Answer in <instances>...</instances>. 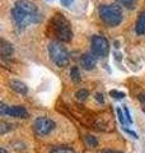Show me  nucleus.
Returning <instances> with one entry per match:
<instances>
[{
  "instance_id": "f257e3e1",
  "label": "nucleus",
  "mask_w": 145,
  "mask_h": 153,
  "mask_svg": "<svg viewBox=\"0 0 145 153\" xmlns=\"http://www.w3.org/2000/svg\"><path fill=\"white\" fill-rule=\"evenodd\" d=\"M12 19L17 28L23 30L28 25L40 23L42 16L33 3L28 0H18L12 9Z\"/></svg>"
},
{
  "instance_id": "f03ea898",
  "label": "nucleus",
  "mask_w": 145,
  "mask_h": 153,
  "mask_svg": "<svg viewBox=\"0 0 145 153\" xmlns=\"http://www.w3.org/2000/svg\"><path fill=\"white\" fill-rule=\"evenodd\" d=\"M48 31L60 42H69L72 38V31H71L70 23L64 17L62 13H55V16L50 19Z\"/></svg>"
},
{
  "instance_id": "7ed1b4c3",
  "label": "nucleus",
  "mask_w": 145,
  "mask_h": 153,
  "mask_svg": "<svg viewBox=\"0 0 145 153\" xmlns=\"http://www.w3.org/2000/svg\"><path fill=\"white\" fill-rule=\"evenodd\" d=\"M98 16L106 26L116 27L122 22L124 12L117 4H103L98 8Z\"/></svg>"
},
{
  "instance_id": "20e7f679",
  "label": "nucleus",
  "mask_w": 145,
  "mask_h": 153,
  "mask_svg": "<svg viewBox=\"0 0 145 153\" xmlns=\"http://www.w3.org/2000/svg\"><path fill=\"white\" fill-rule=\"evenodd\" d=\"M48 55L52 63L59 68H65L70 63V54L66 47L62 45V42L54 40L48 44Z\"/></svg>"
},
{
  "instance_id": "39448f33",
  "label": "nucleus",
  "mask_w": 145,
  "mask_h": 153,
  "mask_svg": "<svg viewBox=\"0 0 145 153\" xmlns=\"http://www.w3.org/2000/svg\"><path fill=\"white\" fill-rule=\"evenodd\" d=\"M56 130V123L48 116H38L33 121V131L37 138H47Z\"/></svg>"
},
{
  "instance_id": "423d86ee",
  "label": "nucleus",
  "mask_w": 145,
  "mask_h": 153,
  "mask_svg": "<svg viewBox=\"0 0 145 153\" xmlns=\"http://www.w3.org/2000/svg\"><path fill=\"white\" fill-rule=\"evenodd\" d=\"M90 52L95 57H106L109 52V44L102 35H94L90 41Z\"/></svg>"
},
{
  "instance_id": "0eeeda50",
  "label": "nucleus",
  "mask_w": 145,
  "mask_h": 153,
  "mask_svg": "<svg viewBox=\"0 0 145 153\" xmlns=\"http://www.w3.org/2000/svg\"><path fill=\"white\" fill-rule=\"evenodd\" d=\"M0 114L7 115V116L10 117H16V119H27L28 117V111L24 106H19V105H16V106H7L4 102H1L0 105Z\"/></svg>"
},
{
  "instance_id": "6e6552de",
  "label": "nucleus",
  "mask_w": 145,
  "mask_h": 153,
  "mask_svg": "<svg viewBox=\"0 0 145 153\" xmlns=\"http://www.w3.org/2000/svg\"><path fill=\"white\" fill-rule=\"evenodd\" d=\"M80 66L85 70H92L95 66L97 63V57L92 54V52H85L80 56Z\"/></svg>"
},
{
  "instance_id": "1a4fd4ad",
  "label": "nucleus",
  "mask_w": 145,
  "mask_h": 153,
  "mask_svg": "<svg viewBox=\"0 0 145 153\" xmlns=\"http://www.w3.org/2000/svg\"><path fill=\"white\" fill-rule=\"evenodd\" d=\"M13 52H14L13 45L10 44V42L5 41L4 38H1V40H0V55H1V59L3 60L10 59Z\"/></svg>"
},
{
  "instance_id": "9d476101",
  "label": "nucleus",
  "mask_w": 145,
  "mask_h": 153,
  "mask_svg": "<svg viewBox=\"0 0 145 153\" xmlns=\"http://www.w3.org/2000/svg\"><path fill=\"white\" fill-rule=\"evenodd\" d=\"M135 32L138 36L145 35V10L140 12L135 22Z\"/></svg>"
},
{
  "instance_id": "9b49d317",
  "label": "nucleus",
  "mask_w": 145,
  "mask_h": 153,
  "mask_svg": "<svg viewBox=\"0 0 145 153\" xmlns=\"http://www.w3.org/2000/svg\"><path fill=\"white\" fill-rule=\"evenodd\" d=\"M9 85H10V88L13 91H16L19 94H27V92H28V87L23 82H21V80L12 79L10 82H9Z\"/></svg>"
},
{
  "instance_id": "f8f14e48",
  "label": "nucleus",
  "mask_w": 145,
  "mask_h": 153,
  "mask_svg": "<svg viewBox=\"0 0 145 153\" xmlns=\"http://www.w3.org/2000/svg\"><path fill=\"white\" fill-rule=\"evenodd\" d=\"M48 153H76L74 148L67 146H52L48 148Z\"/></svg>"
},
{
  "instance_id": "ddd939ff",
  "label": "nucleus",
  "mask_w": 145,
  "mask_h": 153,
  "mask_svg": "<svg viewBox=\"0 0 145 153\" xmlns=\"http://www.w3.org/2000/svg\"><path fill=\"white\" fill-rule=\"evenodd\" d=\"M70 76H71V80H74L75 83H78L81 80V74H80V70H79L78 66H71Z\"/></svg>"
},
{
  "instance_id": "4468645a",
  "label": "nucleus",
  "mask_w": 145,
  "mask_h": 153,
  "mask_svg": "<svg viewBox=\"0 0 145 153\" xmlns=\"http://www.w3.org/2000/svg\"><path fill=\"white\" fill-rule=\"evenodd\" d=\"M84 142L89 148H95L97 146H98V139H97L94 135H90V134L84 137Z\"/></svg>"
},
{
  "instance_id": "2eb2a0df",
  "label": "nucleus",
  "mask_w": 145,
  "mask_h": 153,
  "mask_svg": "<svg viewBox=\"0 0 145 153\" xmlns=\"http://www.w3.org/2000/svg\"><path fill=\"white\" fill-rule=\"evenodd\" d=\"M75 97L78 101H85L87 98L89 97V91L88 89H85V88H81V89H78L76 91V93H75Z\"/></svg>"
},
{
  "instance_id": "dca6fc26",
  "label": "nucleus",
  "mask_w": 145,
  "mask_h": 153,
  "mask_svg": "<svg viewBox=\"0 0 145 153\" xmlns=\"http://www.w3.org/2000/svg\"><path fill=\"white\" fill-rule=\"evenodd\" d=\"M118 3V5L124 7V8H127V9H132L135 5H136V1L138 0H116Z\"/></svg>"
},
{
  "instance_id": "f3484780",
  "label": "nucleus",
  "mask_w": 145,
  "mask_h": 153,
  "mask_svg": "<svg viewBox=\"0 0 145 153\" xmlns=\"http://www.w3.org/2000/svg\"><path fill=\"white\" fill-rule=\"evenodd\" d=\"M13 126H14V124H9V123H5V121H1L0 123V134L4 135L7 131L12 130Z\"/></svg>"
},
{
  "instance_id": "a211bd4d",
  "label": "nucleus",
  "mask_w": 145,
  "mask_h": 153,
  "mask_svg": "<svg viewBox=\"0 0 145 153\" xmlns=\"http://www.w3.org/2000/svg\"><path fill=\"white\" fill-rule=\"evenodd\" d=\"M109 96H112V97L116 98V100H121V98L125 97V93L124 92H120V91L112 89V91H109Z\"/></svg>"
},
{
  "instance_id": "6ab92c4d",
  "label": "nucleus",
  "mask_w": 145,
  "mask_h": 153,
  "mask_svg": "<svg viewBox=\"0 0 145 153\" xmlns=\"http://www.w3.org/2000/svg\"><path fill=\"white\" fill-rule=\"evenodd\" d=\"M116 111H117V117H118V121L121 123V125H125V123H126L127 120H126V119H125V116H124L122 110H121L120 107H117V110H116Z\"/></svg>"
},
{
  "instance_id": "aec40b11",
  "label": "nucleus",
  "mask_w": 145,
  "mask_h": 153,
  "mask_svg": "<svg viewBox=\"0 0 145 153\" xmlns=\"http://www.w3.org/2000/svg\"><path fill=\"white\" fill-rule=\"evenodd\" d=\"M124 111H125V115H126V120L129 124H132V119H131V115H130V111L126 106H124Z\"/></svg>"
},
{
  "instance_id": "412c9836",
  "label": "nucleus",
  "mask_w": 145,
  "mask_h": 153,
  "mask_svg": "<svg viewBox=\"0 0 145 153\" xmlns=\"http://www.w3.org/2000/svg\"><path fill=\"white\" fill-rule=\"evenodd\" d=\"M95 100H97V102H99V103H103L104 102V98H103V94L102 93H95Z\"/></svg>"
},
{
  "instance_id": "4be33fe9",
  "label": "nucleus",
  "mask_w": 145,
  "mask_h": 153,
  "mask_svg": "<svg viewBox=\"0 0 145 153\" xmlns=\"http://www.w3.org/2000/svg\"><path fill=\"white\" fill-rule=\"evenodd\" d=\"M124 130H125V131H126V133H129V134H130V135H131V137H134V138H135V139H138V134H136V133H135V131H132V130H129V129H127V128H124Z\"/></svg>"
},
{
  "instance_id": "5701e85b",
  "label": "nucleus",
  "mask_w": 145,
  "mask_h": 153,
  "mask_svg": "<svg viewBox=\"0 0 145 153\" xmlns=\"http://www.w3.org/2000/svg\"><path fill=\"white\" fill-rule=\"evenodd\" d=\"M72 1H74V0H61V4L62 5H65V7H69Z\"/></svg>"
},
{
  "instance_id": "b1692460",
  "label": "nucleus",
  "mask_w": 145,
  "mask_h": 153,
  "mask_svg": "<svg viewBox=\"0 0 145 153\" xmlns=\"http://www.w3.org/2000/svg\"><path fill=\"white\" fill-rule=\"evenodd\" d=\"M102 153H122V152H118V151H112V149H106Z\"/></svg>"
},
{
  "instance_id": "393cba45",
  "label": "nucleus",
  "mask_w": 145,
  "mask_h": 153,
  "mask_svg": "<svg viewBox=\"0 0 145 153\" xmlns=\"http://www.w3.org/2000/svg\"><path fill=\"white\" fill-rule=\"evenodd\" d=\"M139 100H140V101H141V102H145V94H140Z\"/></svg>"
},
{
  "instance_id": "a878e982",
  "label": "nucleus",
  "mask_w": 145,
  "mask_h": 153,
  "mask_svg": "<svg viewBox=\"0 0 145 153\" xmlns=\"http://www.w3.org/2000/svg\"><path fill=\"white\" fill-rule=\"evenodd\" d=\"M0 153H8V152H7V149H5V148H4V147H1V148H0Z\"/></svg>"
}]
</instances>
